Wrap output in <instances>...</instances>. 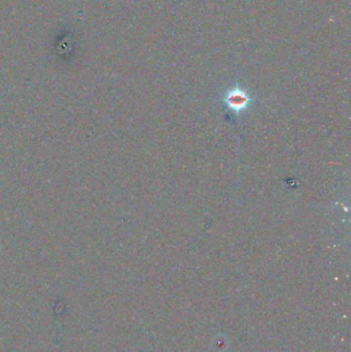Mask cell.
<instances>
[{
	"mask_svg": "<svg viewBox=\"0 0 351 352\" xmlns=\"http://www.w3.org/2000/svg\"><path fill=\"white\" fill-rule=\"evenodd\" d=\"M255 99L252 97L249 90L238 83L228 88L222 98L231 120L238 119V116L251 108Z\"/></svg>",
	"mask_w": 351,
	"mask_h": 352,
	"instance_id": "6da1fadb",
	"label": "cell"
}]
</instances>
